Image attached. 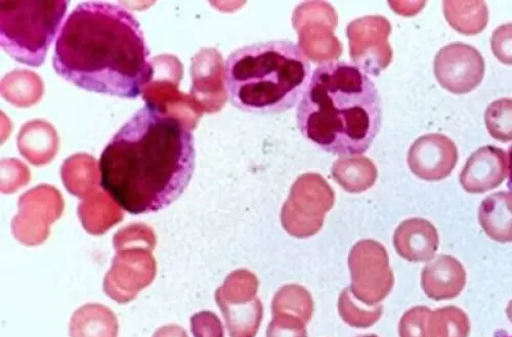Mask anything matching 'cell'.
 Here are the masks:
<instances>
[{"instance_id": "cell-1", "label": "cell", "mask_w": 512, "mask_h": 337, "mask_svg": "<svg viewBox=\"0 0 512 337\" xmlns=\"http://www.w3.org/2000/svg\"><path fill=\"white\" fill-rule=\"evenodd\" d=\"M99 170L101 187L125 212H159L190 184L194 136L164 107L146 102L103 150Z\"/></svg>"}, {"instance_id": "cell-2", "label": "cell", "mask_w": 512, "mask_h": 337, "mask_svg": "<svg viewBox=\"0 0 512 337\" xmlns=\"http://www.w3.org/2000/svg\"><path fill=\"white\" fill-rule=\"evenodd\" d=\"M137 18L102 2L78 5L58 34L53 66L82 90L123 99L140 97L154 75Z\"/></svg>"}, {"instance_id": "cell-3", "label": "cell", "mask_w": 512, "mask_h": 337, "mask_svg": "<svg viewBox=\"0 0 512 337\" xmlns=\"http://www.w3.org/2000/svg\"><path fill=\"white\" fill-rule=\"evenodd\" d=\"M296 121L302 135L323 151L360 155L380 132L381 98L374 82L358 66L323 63L298 104Z\"/></svg>"}, {"instance_id": "cell-4", "label": "cell", "mask_w": 512, "mask_h": 337, "mask_svg": "<svg viewBox=\"0 0 512 337\" xmlns=\"http://www.w3.org/2000/svg\"><path fill=\"white\" fill-rule=\"evenodd\" d=\"M311 73L307 56L288 40L242 47L225 64L231 104L252 114H278L293 108L308 88Z\"/></svg>"}, {"instance_id": "cell-5", "label": "cell", "mask_w": 512, "mask_h": 337, "mask_svg": "<svg viewBox=\"0 0 512 337\" xmlns=\"http://www.w3.org/2000/svg\"><path fill=\"white\" fill-rule=\"evenodd\" d=\"M67 9L68 2L0 3V45L17 62L40 67Z\"/></svg>"}, {"instance_id": "cell-6", "label": "cell", "mask_w": 512, "mask_h": 337, "mask_svg": "<svg viewBox=\"0 0 512 337\" xmlns=\"http://www.w3.org/2000/svg\"><path fill=\"white\" fill-rule=\"evenodd\" d=\"M391 23L384 17L369 16L351 22L347 28L354 65L367 74L378 76L392 62L389 45Z\"/></svg>"}, {"instance_id": "cell-7", "label": "cell", "mask_w": 512, "mask_h": 337, "mask_svg": "<svg viewBox=\"0 0 512 337\" xmlns=\"http://www.w3.org/2000/svg\"><path fill=\"white\" fill-rule=\"evenodd\" d=\"M434 70L444 89L457 95L467 94L480 86L485 60L476 48L455 42L439 51Z\"/></svg>"}, {"instance_id": "cell-8", "label": "cell", "mask_w": 512, "mask_h": 337, "mask_svg": "<svg viewBox=\"0 0 512 337\" xmlns=\"http://www.w3.org/2000/svg\"><path fill=\"white\" fill-rule=\"evenodd\" d=\"M458 162L454 142L441 134L418 138L411 146L408 164L411 172L423 181L439 182L448 178Z\"/></svg>"}, {"instance_id": "cell-9", "label": "cell", "mask_w": 512, "mask_h": 337, "mask_svg": "<svg viewBox=\"0 0 512 337\" xmlns=\"http://www.w3.org/2000/svg\"><path fill=\"white\" fill-rule=\"evenodd\" d=\"M506 176V153L500 148L485 146L467 159L459 180L467 193L482 194L498 188Z\"/></svg>"}, {"instance_id": "cell-10", "label": "cell", "mask_w": 512, "mask_h": 337, "mask_svg": "<svg viewBox=\"0 0 512 337\" xmlns=\"http://www.w3.org/2000/svg\"><path fill=\"white\" fill-rule=\"evenodd\" d=\"M421 284L429 298L435 301L452 300L465 287L466 271L455 258L440 256L424 268Z\"/></svg>"}, {"instance_id": "cell-11", "label": "cell", "mask_w": 512, "mask_h": 337, "mask_svg": "<svg viewBox=\"0 0 512 337\" xmlns=\"http://www.w3.org/2000/svg\"><path fill=\"white\" fill-rule=\"evenodd\" d=\"M440 239L435 226L423 219L407 220L395 234L396 249L410 262L431 261L439 248Z\"/></svg>"}, {"instance_id": "cell-12", "label": "cell", "mask_w": 512, "mask_h": 337, "mask_svg": "<svg viewBox=\"0 0 512 337\" xmlns=\"http://www.w3.org/2000/svg\"><path fill=\"white\" fill-rule=\"evenodd\" d=\"M479 222L492 240L512 242V192H498L485 198L479 208Z\"/></svg>"}, {"instance_id": "cell-13", "label": "cell", "mask_w": 512, "mask_h": 337, "mask_svg": "<svg viewBox=\"0 0 512 337\" xmlns=\"http://www.w3.org/2000/svg\"><path fill=\"white\" fill-rule=\"evenodd\" d=\"M421 323L419 337H468L471 325L466 314L456 307H446L435 312L417 308Z\"/></svg>"}, {"instance_id": "cell-14", "label": "cell", "mask_w": 512, "mask_h": 337, "mask_svg": "<svg viewBox=\"0 0 512 337\" xmlns=\"http://www.w3.org/2000/svg\"><path fill=\"white\" fill-rule=\"evenodd\" d=\"M118 324L113 313L102 306L79 309L70 324L71 337H117Z\"/></svg>"}, {"instance_id": "cell-15", "label": "cell", "mask_w": 512, "mask_h": 337, "mask_svg": "<svg viewBox=\"0 0 512 337\" xmlns=\"http://www.w3.org/2000/svg\"><path fill=\"white\" fill-rule=\"evenodd\" d=\"M443 9L450 26L464 35L479 34L489 21V10L484 2H444Z\"/></svg>"}, {"instance_id": "cell-16", "label": "cell", "mask_w": 512, "mask_h": 337, "mask_svg": "<svg viewBox=\"0 0 512 337\" xmlns=\"http://www.w3.org/2000/svg\"><path fill=\"white\" fill-rule=\"evenodd\" d=\"M487 130L492 138L512 141V99H500L490 104L485 113Z\"/></svg>"}, {"instance_id": "cell-17", "label": "cell", "mask_w": 512, "mask_h": 337, "mask_svg": "<svg viewBox=\"0 0 512 337\" xmlns=\"http://www.w3.org/2000/svg\"><path fill=\"white\" fill-rule=\"evenodd\" d=\"M491 48L496 59L503 64L512 65V23L501 25L494 30Z\"/></svg>"}, {"instance_id": "cell-18", "label": "cell", "mask_w": 512, "mask_h": 337, "mask_svg": "<svg viewBox=\"0 0 512 337\" xmlns=\"http://www.w3.org/2000/svg\"><path fill=\"white\" fill-rule=\"evenodd\" d=\"M192 333L195 337H223L219 319L208 312H202L191 318Z\"/></svg>"}, {"instance_id": "cell-19", "label": "cell", "mask_w": 512, "mask_h": 337, "mask_svg": "<svg viewBox=\"0 0 512 337\" xmlns=\"http://www.w3.org/2000/svg\"><path fill=\"white\" fill-rule=\"evenodd\" d=\"M153 337H188V335L182 327L168 325L158 329Z\"/></svg>"}, {"instance_id": "cell-20", "label": "cell", "mask_w": 512, "mask_h": 337, "mask_svg": "<svg viewBox=\"0 0 512 337\" xmlns=\"http://www.w3.org/2000/svg\"><path fill=\"white\" fill-rule=\"evenodd\" d=\"M508 155H509V173H508L507 186H508L509 190H511V192H512V146L509 148Z\"/></svg>"}, {"instance_id": "cell-21", "label": "cell", "mask_w": 512, "mask_h": 337, "mask_svg": "<svg viewBox=\"0 0 512 337\" xmlns=\"http://www.w3.org/2000/svg\"><path fill=\"white\" fill-rule=\"evenodd\" d=\"M506 314H507L508 319L512 323V300L509 302V304L507 306Z\"/></svg>"}, {"instance_id": "cell-22", "label": "cell", "mask_w": 512, "mask_h": 337, "mask_svg": "<svg viewBox=\"0 0 512 337\" xmlns=\"http://www.w3.org/2000/svg\"><path fill=\"white\" fill-rule=\"evenodd\" d=\"M495 337H512V335H509L505 331L500 330L495 334Z\"/></svg>"}]
</instances>
